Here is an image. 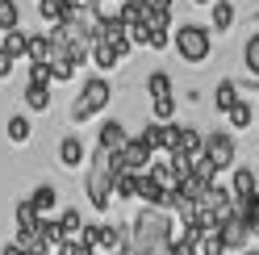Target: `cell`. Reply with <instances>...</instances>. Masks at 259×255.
Listing matches in <instances>:
<instances>
[{"instance_id": "11", "label": "cell", "mask_w": 259, "mask_h": 255, "mask_svg": "<svg viewBox=\"0 0 259 255\" xmlns=\"http://www.w3.org/2000/svg\"><path fill=\"white\" fill-rule=\"evenodd\" d=\"M125 142H130V134H125L121 121H105L101 125V138H96V147H101V151H121Z\"/></svg>"}, {"instance_id": "25", "label": "cell", "mask_w": 259, "mask_h": 255, "mask_svg": "<svg viewBox=\"0 0 259 255\" xmlns=\"http://www.w3.org/2000/svg\"><path fill=\"white\" fill-rule=\"evenodd\" d=\"M0 46H9L17 59H25V51H29V34L17 25V29H9V34H5V42H0Z\"/></svg>"}, {"instance_id": "33", "label": "cell", "mask_w": 259, "mask_h": 255, "mask_svg": "<svg viewBox=\"0 0 259 255\" xmlns=\"http://www.w3.org/2000/svg\"><path fill=\"white\" fill-rule=\"evenodd\" d=\"M13 67H17V55H13L9 46H0V79H9V75H13Z\"/></svg>"}, {"instance_id": "7", "label": "cell", "mask_w": 259, "mask_h": 255, "mask_svg": "<svg viewBox=\"0 0 259 255\" xmlns=\"http://www.w3.org/2000/svg\"><path fill=\"white\" fill-rule=\"evenodd\" d=\"M138 201L142 205H159V209H171V188H163L151 172H142L138 176Z\"/></svg>"}, {"instance_id": "18", "label": "cell", "mask_w": 259, "mask_h": 255, "mask_svg": "<svg viewBox=\"0 0 259 255\" xmlns=\"http://www.w3.org/2000/svg\"><path fill=\"white\" fill-rule=\"evenodd\" d=\"M138 176H142V172H117V180H113V193H117V201L138 197Z\"/></svg>"}, {"instance_id": "13", "label": "cell", "mask_w": 259, "mask_h": 255, "mask_svg": "<svg viewBox=\"0 0 259 255\" xmlns=\"http://www.w3.org/2000/svg\"><path fill=\"white\" fill-rule=\"evenodd\" d=\"M25 109L29 113H46L51 109V84H25Z\"/></svg>"}, {"instance_id": "23", "label": "cell", "mask_w": 259, "mask_h": 255, "mask_svg": "<svg viewBox=\"0 0 259 255\" xmlns=\"http://www.w3.org/2000/svg\"><path fill=\"white\" fill-rule=\"evenodd\" d=\"M29 134H34V130H29V117L25 113H13L9 117V142H17V147H21V142H29Z\"/></svg>"}, {"instance_id": "27", "label": "cell", "mask_w": 259, "mask_h": 255, "mask_svg": "<svg viewBox=\"0 0 259 255\" xmlns=\"http://www.w3.org/2000/svg\"><path fill=\"white\" fill-rule=\"evenodd\" d=\"M230 247H226V238H222V230H209V234H201V255H226Z\"/></svg>"}, {"instance_id": "41", "label": "cell", "mask_w": 259, "mask_h": 255, "mask_svg": "<svg viewBox=\"0 0 259 255\" xmlns=\"http://www.w3.org/2000/svg\"><path fill=\"white\" fill-rule=\"evenodd\" d=\"M38 255H59V251H38Z\"/></svg>"}, {"instance_id": "32", "label": "cell", "mask_w": 259, "mask_h": 255, "mask_svg": "<svg viewBox=\"0 0 259 255\" xmlns=\"http://www.w3.org/2000/svg\"><path fill=\"white\" fill-rule=\"evenodd\" d=\"M29 84H55L51 63H29Z\"/></svg>"}, {"instance_id": "12", "label": "cell", "mask_w": 259, "mask_h": 255, "mask_svg": "<svg viewBox=\"0 0 259 255\" xmlns=\"http://www.w3.org/2000/svg\"><path fill=\"white\" fill-rule=\"evenodd\" d=\"M230 193L234 197H251V193H259V176H255V167H234V176H230Z\"/></svg>"}, {"instance_id": "39", "label": "cell", "mask_w": 259, "mask_h": 255, "mask_svg": "<svg viewBox=\"0 0 259 255\" xmlns=\"http://www.w3.org/2000/svg\"><path fill=\"white\" fill-rule=\"evenodd\" d=\"M192 5H213V0H192Z\"/></svg>"}, {"instance_id": "22", "label": "cell", "mask_w": 259, "mask_h": 255, "mask_svg": "<svg viewBox=\"0 0 259 255\" xmlns=\"http://www.w3.org/2000/svg\"><path fill=\"white\" fill-rule=\"evenodd\" d=\"M17 25H21V5L17 0H0V29L9 34V29H17Z\"/></svg>"}, {"instance_id": "6", "label": "cell", "mask_w": 259, "mask_h": 255, "mask_svg": "<svg viewBox=\"0 0 259 255\" xmlns=\"http://www.w3.org/2000/svg\"><path fill=\"white\" fill-rule=\"evenodd\" d=\"M205 155L213 159V167L226 172V167H234V138L230 134H205Z\"/></svg>"}, {"instance_id": "1", "label": "cell", "mask_w": 259, "mask_h": 255, "mask_svg": "<svg viewBox=\"0 0 259 255\" xmlns=\"http://www.w3.org/2000/svg\"><path fill=\"white\" fill-rule=\"evenodd\" d=\"M171 238V218L159 205H142V214L130 222V255H159Z\"/></svg>"}, {"instance_id": "17", "label": "cell", "mask_w": 259, "mask_h": 255, "mask_svg": "<svg viewBox=\"0 0 259 255\" xmlns=\"http://www.w3.org/2000/svg\"><path fill=\"white\" fill-rule=\"evenodd\" d=\"M29 201H34V209H38L42 218H51V209L59 205V188H55V184H38V188H34V197H29Z\"/></svg>"}, {"instance_id": "9", "label": "cell", "mask_w": 259, "mask_h": 255, "mask_svg": "<svg viewBox=\"0 0 259 255\" xmlns=\"http://www.w3.org/2000/svg\"><path fill=\"white\" fill-rule=\"evenodd\" d=\"M84 155H88V151H84V138L67 134V138L59 142V163H63V167H71V172H75V167H84Z\"/></svg>"}, {"instance_id": "10", "label": "cell", "mask_w": 259, "mask_h": 255, "mask_svg": "<svg viewBox=\"0 0 259 255\" xmlns=\"http://www.w3.org/2000/svg\"><path fill=\"white\" fill-rule=\"evenodd\" d=\"M92 63H96L101 71H113V67L121 63V51H117L113 42H105V38H92Z\"/></svg>"}, {"instance_id": "34", "label": "cell", "mask_w": 259, "mask_h": 255, "mask_svg": "<svg viewBox=\"0 0 259 255\" xmlns=\"http://www.w3.org/2000/svg\"><path fill=\"white\" fill-rule=\"evenodd\" d=\"M167 42H171L167 29H151V42H147V46H151V51H167Z\"/></svg>"}, {"instance_id": "4", "label": "cell", "mask_w": 259, "mask_h": 255, "mask_svg": "<svg viewBox=\"0 0 259 255\" xmlns=\"http://www.w3.org/2000/svg\"><path fill=\"white\" fill-rule=\"evenodd\" d=\"M109 97H113L109 79H88L84 92H79L75 105H71V121H88V117H96V113L109 105Z\"/></svg>"}, {"instance_id": "35", "label": "cell", "mask_w": 259, "mask_h": 255, "mask_svg": "<svg viewBox=\"0 0 259 255\" xmlns=\"http://www.w3.org/2000/svg\"><path fill=\"white\" fill-rule=\"evenodd\" d=\"M0 255H34V251H29L25 243H5V247H0Z\"/></svg>"}, {"instance_id": "26", "label": "cell", "mask_w": 259, "mask_h": 255, "mask_svg": "<svg viewBox=\"0 0 259 255\" xmlns=\"http://www.w3.org/2000/svg\"><path fill=\"white\" fill-rule=\"evenodd\" d=\"M42 222V214L34 209V201H17V230H34Z\"/></svg>"}, {"instance_id": "21", "label": "cell", "mask_w": 259, "mask_h": 255, "mask_svg": "<svg viewBox=\"0 0 259 255\" xmlns=\"http://www.w3.org/2000/svg\"><path fill=\"white\" fill-rule=\"evenodd\" d=\"M230 25H234V5H230V0H213V29L226 34Z\"/></svg>"}, {"instance_id": "28", "label": "cell", "mask_w": 259, "mask_h": 255, "mask_svg": "<svg viewBox=\"0 0 259 255\" xmlns=\"http://www.w3.org/2000/svg\"><path fill=\"white\" fill-rule=\"evenodd\" d=\"M151 117L155 121H171L176 117V97H155L151 101Z\"/></svg>"}, {"instance_id": "38", "label": "cell", "mask_w": 259, "mask_h": 255, "mask_svg": "<svg viewBox=\"0 0 259 255\" xmlns=\"http://www.w3.org/2000/svg\"><path fill=\"white\" fill-rule=\"evenodd\" d=\"M238 255H259V251H251V247H247V251H238Z\"/></svg>"}, {"instance_id": "30", "label": "cell", "mask_w": 259, "mask_h": 255, "mask_svg": "<svg viewBox=\"0 0 259 255\" xmlns=\"http://www.w3.org/2000/svg\"><path fill=\"white\" fill-rule=\"evenodd\" d=\"M226 117H230V125H234V130H247V125H251V117H255V113H251V101H238Z\"/></svg>"}, {"instance_id": "19", "label": "cell", "mask_w": 259, "mask_h": 255, "mask_svg": "<svg viewBox=\"0 0 259 255\" xmlns=\"http://www.w3.org/2000/svg\"><path fill=\"white\" fill-rule=\"evenodd\" d=\"M213 105H218V113H230V109L238 105V88H234V79H222V84H218Z\"/></svg>"}, {"instance_id": "15", "label": "cell", "mask_w": 259, "mask_h": 255, "mask_svg": "<svg viewBox=\"0 0 259 255\" xmlns=\"http://www.w3.org/2000/svg\"><path fill=\"white\" fill-rule=\"evenodd\" d=\"M151 176L159 180V184H163V188H176V184H180V172H176V163H171V155L167 159H159V163H155V159H151Z\"/></svg>"}, {"instance_id": "40", "label": "cell", "mask_w": 259, "mask_h": 255, "mask_svg": "<svg viewBox=\"0 0 259 255\" xmlns=\"http://www.w3.org/2000/svg\"><path fill=\"white\" fill-rule=\"evenodd\" d=\"M109 255H130V251H109Z\"/></svg>"}, {"instance_id": "8", "label": "cell", "mask_w": 259, "mask_h": 255, "mask_svg": "<svg viewBox=\"0 0 259 255\" xmlns=\"http://www.w3.org/2000/svg\"><path fill=\"white\" fill-rule=\"evenodd\" d=\"M222 238H226V247L230 251H247V243H251V226L242 222L238 214H230V218H222Z\"/></svg>"}, {"instance_id": "20", "label": "cell", "mask_w": 259, "mask_h": 255, "mask_svg": "<svg viewBox=\"0 0 259 255\" xmlns=\"http://www.w3.org/2000/svg\"><path fill=\"white\" fill-rule=\"evenodd\" d=\"M59 230H63V238H79L84 234V214L79 209H63L59 214Z\"/></svg>"}, {"instance_id": "3", "label": "cell", "mask_w": 259, "mask_h": 255, "mask_svg": "<svg viewBox=\"0 0 259 255\" xmlns=\"http://www.w3.org/2000/svg\"><path fill=\"white\" fill-rule=\"evenodd\" d=\"M171 46H176V55L184 63H205L209 51H213V38H209V29H201V25H180L171 34Z\"/></svg>"}, {"instance_id": "16", "label": "cell", "mask_w": 259, "mask_h": 255, "mask_svg": "<svg viewBox=\"0 0 259 255\" xmlns=\"http://www.w3.org/2000/svg\"><path fill=\"white\" fill-rule=\"evenodd\" d=\"M51 51H55L51 34H29V51H25L29 63H51Z\"/></svg>"}, {"instance_id": "2", "label": "cell", "mask_w": 259, "mask_h": 255, "mask_svg": "<svg viewBox=\"0 0 259 255\" xmlns=\"http://www.w3.org/2000/svg\"><path fill=\"white\" fill-rule=\"evenodd\" d=\"M113 180H117V167H113V151H101L96 147L92 159H88V201H92V209H109L113 205Z\"/></svg>"}, {"instance_id": "29", "label": "cell", "mask_w": 259, "mask_h": 255, "mask_svg": "<svg viewBox=\"0 0 259 255\" xmlns=\"http://www.w3.org/2000/svg\"><path fill=\"white\" fill-rule=\"evenodd\" d=\"M242 63H247L251 75H259V34H251L247 42H242Z\"/></svg>"}, {"instance_id": "36", "label": "cell", "mask_w": 259, "mask_h": 255, "mask_svg": "<svg viewBox=\"0 0 259 255\" xmlns=\"http://www.w3.org/2000/svg\"><path fill=\"white\" fill-rule=\"evenodd\" d=\"M251 234H259V193H255V214H251Z\"/></svg>"}, {"instance_id": "5", "label": "cell", "mask_w": 259, "mask_h": 255, "mask_svg": "<svg viewBox=\"0 0 259 255\" xmlns=\"http://www.w3.org/2000/svg\"><path fill=\"white\" fill-rule=\"evenodd\" d=\"M151 159H155V151L147 147V142H142V138H130L121 151H113V167H117V172H147Z\"/></svg>"}, {"instance_id": "37", "label": "cell", "mask_w": 259, "mask_h": 255, "mask_svg": "<svg viewBox=\"0 0 259 255\" xmlns=\"http://www.w3.org/2000/svg\"><path fill=\"white\" fill-rule=\"evenodd\" d=\"M151 9H171V0H151Z\"/></svg>"}, {"instance_id": "24", "label": "cell", "mask_w": 259, "mask_h": 255, "mask_svg": "<svg viewBox=\"0 0 259 255\" xmlns=\"http://www.w3.org/2000/svg\"><path fill=\"white\" fill-rule=\"evenodd\" d=\"M147 92H151V101L155 97H171V75L167 71H151L147 75Z\"/></svg>"}, {"instance_id": "31", "label": "cell", "mask_w": 259, "mask_h": 255, "mask_svg": "<svg viewBox=\"0 0 259 255\" xmlns=\"http://www.w3.org/2000/svg\"><path fill=\"white\" fill-rule=\"evenodd\" d=\"M59 255H96V247H92V243H84V238H63Z\"/></svg>"}, {"instance_id": "14", "label": "cell", "mask_w": 259, "mask_h": 255, "mask_svg": "<svg viewBox=\"0 0 259 255\" xmlns=\"http://www.w3.org/2000/svg\"><path fill=\"white\" fill-rule=\"evenodd\" d=\"M38 17L46 21V25H63L67 21V0H38Z\"/></svg>"}]
</instances>
